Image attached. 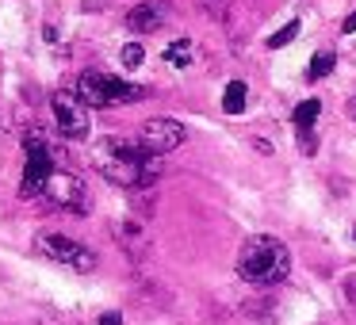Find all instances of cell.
Listing matches in <instances>:
<instances>
[{"instance_id":"6da1fadb","label":"cell","mask_w":356,"mask_h":325,"mask_svg":"<svg viewBox=\"0 0 356 325\" xmlns=\"http://www.w3.org/2000/svg\"><path fill=\"white\" fill-rule=\"evenodd\" d=\"M96 169L119 188H131V192H142L149 188L157 176H161V157L149 153L138 138H104L96 146Z\"/></svg>"},{"instance_id":"7a4b0ae2","label":"cell","mask_w":356,"mask_h":325,"mask_svg":"<svg viewBox=\"0 0 356 325\" xmlns=\"http://www.w3.org/2000/svg\"><path fill=\"white\" fill-rule=\"evenodd\" d=\"M238 276L253 287L284 283V279L291 276V253H287L284 241L268 238V233H257V238H249L238 253Z\"/></svg>"},{"instance_id":"3957f363","label":"cell","mask_w":356,"mask_h":325,"mask_svg":"<svg viewBox=\"0 0 356 325\" xmlns=\"http://www.w3.org/2000/svg\"><path fill=\"white\" fill-rule=\"evenodd\" d=\"M77 96L88 108H119V103H134L146 96V88L131 85V81H119L104 69H85L77 77Z\"/></svg>"},{"instance_id":"277c9868","label":"cell","mask_w":356,"mask_h":325,"mask_svg":"<svg viewBox=\"0 0 356 325\" xmlns=\"http://www.w3.org/2000/svg\"><path fill=\"white\" fill-rule=\"evenodd\" d=\"M42 199H47L50 207H58V210L85 215V210H88V188H85V180H81L77 172L65 169V165L58 161V169L50 172L47 188H42Z\"/></svg>"},{"instance_id":"5b68a950","label":"cell","mask_w":356,"mask_h":325,"mask_svg":"<svg viewBox=\"0 0 356 325\" xmlns=\"http://www.w3.org/2000/svg\"><path fill=\"white\" fill-rule=\"evenodd\" d=\"M35 253H42L47 260L65 264L73 272H92L96 268V253L85 245V241H73L65 233H39L35 238Z\"/></svg>"},{"instance_id":"8992f818","label":"cell","mask_w":356,"mask_h":325,"mask_svg":"<svg viewBox=\"0 0 356 325\" xmlns=\"http://www.w3.org/2000/svg\"><path fill=\"white\" fill-rule=\"evenodd\" d=\"M24 149H27V169H24V184H19V195H24V199H35V195H42V188H47L50 172L58 169V161H62V157H58L42 138H35V134L24 142Z\"/></svg>"},{"instance_id":"52a82bcc","label":"cell","mask_w":356,"mask_h":325,"mask_svg":"<svg viewBox=\"0 0 356 325\" xmlns=\"http://www.w3.org/2000/svg\"><path fill=\"white\" fill-rule=\"evenodd\" d=\"M50 111H54V123L62 131V138H73V142L88 138V103L77 92H54Z\"/></svg>"},{"instance_id":"ba28073f","label":"cell","mask_w":356,"mask_h":325,"mask_svg":"<svg viewBox=\"0 0 356 325\" xmlns=\"http://www.w3.org/2000/svg\"><path fill=\"white\" fill-rule=\"evenodd\" d=\"M138 142L149 149V153L165 157L184 142V126H180L177 119H146L142 131H138Z\"/></svg>"},{"instance_id":"9c48e42d","label":"cell","mask_w":356,"mask_h":325,"mask_svg":"<svg viewBox=\"0 0 356 325\" xmlns=\"http://www.w3.org/2000/svg\"><path fill=\"white\" fill-rule=\"evenodd\" d=\"M161 19H165V8H161V4H138V8L127 12V27H131L134 35L157 31V27H161Z\"/></svg>"},{"instance_id":"30bf717a","label":"cell","mask_w":356,"mask_h":325,"mask_svg":"<svg viewBox=\"0 0 356 325\" xmlns=\"http://www.w3.org/2000/svg\"><path fill=\"white\" fill-rule=\"evenodd\" d=\"M165 62H169V65H177V69H188V65L195 62V47H192L188 39L169 42V47H165Z\"/></svg>"},{"instance_id":"8fae6325","label":"cell","mask_w":356,"mask_h":325,"mask_svg":"<svg viewBox=\"0 0 356 325\" xmlns=\"http://www.w3.org/2000/svg\"><path fill=\"white\" fill-rule=\"evenodd\" d=\"M318 115H322V100H302L299 108H295V115H291L295 119V131H299V134L310 131V126L318 123Z\"/></svg>"},{"instance_id":"7c38bea8","label":"cell","mask_w":356,"mask_h":325,"mask_svg":"<svg viewBox=\"0 0 356 325\" xmlns=\"http://www.w3.org/2000/svg\"><path fill=\"white\" fill-rule=\"evenodd\" d=\"M222 108H226V115H241V111H245V81H230V85H226Z\"/></svg>"},{"instance_id":"4fadbf2b","label":"cell","mask_w":356,"mask_h":325,"mask_svg":"<svg viewBox=\"0 0 356 325\" xmlns=\"http://www.w3.org/2000/svg\"><path fill=\"white\" fill-rule=\"evenodd\" d=\"M333 65H337V58H333L330 50H325V54H314V58H310V69H307V77H310V81H318V77H330V73H333Z\"/></svg>"},{"instance_id":"5bb4252c","label":"cell","mask_w":356,"mask_h":325,"mask_svg":"<svg viewBox=\"0 0 356 325\" xmlns=\"http://www.w3.org/2000/svg\"><path fill=\"white\" fill-rule=\"evenodd\" d=\"M119 58H123V65H127V69H138V65L146 62V47H142V42H127V47H123V54H119Z\"/></svg>"},{"instance_id":"9a60e30c","label":"cell","mask_w":356,"mask_h":325,"mask_svg":"<svg viewBox=\"0 0 356 325\" xmlns=\"http://www.w3.org/2000/svg\"><path fill=\"white\" fill-rule=\"evenodd\" d=\"M295 35H299V19H291L287 27H280V31L268 39V50H280V47H287V42H291Z\"/></svg>"},{"instance_id":"2e32d148","label":"cell","mask_w":356,"mask_h":325,"mask_svg":"<svg viewBox=\"0 0 356 325\" xmlns=\"http://www.w3.org/2000/svg\"><path fill=\"white\" fill-rule=\"evenodd\" d=\"M100 325H123V317H119L115 310H111V314H104V317H100Z\"/></svg>"},{"instance_id":"e0dca14e","label":"cell","mask_w":356,"mask_h":325,"mask_svg":"<svg viewBox=\"0 0 356 325\" xmlns=\"http://www.w3.org/2000/svg\"><path fill=\"white\" fill-rule=\"evenodd\" d=\"M341 31H345V35H353V31H356V12L345 19V24H341Z\"/></svg>"},{"instance_id":"ac0fdd59","label":"cell","mask_w":356,"mask_h":325,"mask_svg":"<svg viewBox=\"0 0 356 325\" xmlns=\"http://www.w3.org/2000/svg\"><path fill=\"white\" fill-rule=\"evenodd\" d=\"M345 111H348V119H356V100H348V103H345Z\"/></svg>"}]
</instances>
